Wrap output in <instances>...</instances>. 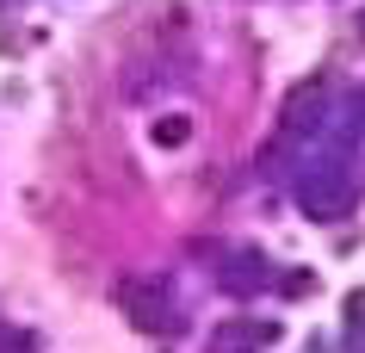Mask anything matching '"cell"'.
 Returning a JSON list of instances; mask_svg holds the SVG:
<instances>
[{"mask_svg":"<svg viewBox=\"0 0 365 353\" xmlns=\"http://www.w3.org/2000/svg\"><path fill=\"white\" fill-rule=\"evenodd\" d=\"M353 205H359V186H353V174L341 161H322V168H309L297 180V211L309 223H341V217H353Z\"/></svg>","mask_w":365,"mask_h":353,"instance_id":"cell-1","label":"cell"},{"mask_svg":"<svg viewBox=\"0 0 365 353\" xmlns=\"http://www.w3.org/2000/svg\"><path fill=\"white\" fill-rule=\"evenodd\" d=\"M112 304L130 316V329H143V334L173 329V292L161 285V279H149V273H124L112 285Z\"/></svg>","mask_w":365,"mask_h":353,"instance_id":"cell-2","label":"cell"},{"mask_svg":"<svg viewBox=\"0 0 365 353\" xmlns=\"http://www.w3.org/2000/svg\"><path fill=\"white\" fill-rule=\"evenodd\" d=\"M272 341H279V329L260 322V316H223L211 329V353H260Z\"/></svg>","mask_w":365,"mask_h":353,"instance_id":"cell-3","label":"cell"},{"mask_svg":"<svg viewBox=\"0 0 365 353\" xmlns=\"http://www.w3.org/2000/svg\"><path fill=\"white\" fill-rule=\"evenodd\" d=\"M322 99H328V81H297L285 99V137H304V131H322Z\"/></svg>","mask_w":365,"mask_h":353,"instance_id":"cell-4","label":"cell"},{"mask_svg":"<svg viewBox=\"0 0 365 353\" xmlns=\"http://www.w3.org/2000/svg\"><path fill=\"white\" fill-rule=\"evenodd\" d=\"M267 279H272V273H267V260L254 255V248H242V255H230V267L217 273V285H223L230 297H248V292H260Z\"/></svg>","mask_w":365,"mask_h":353,"instance_id":"cell-5","label":"cell"},{"mask_svg":"<svg viewBox=\"0 0 365 353\" xmlns=\"http://www.w3.org/2000/svg\"><path fill=\"white\" fill-rule=\"evenodd\" d=\"M149 137L161 143V149H180V143L192 137V124H186L180 112H168V118H155V131H149Z\"/></svg>","mask_w":365,"mask_h":353,"instance_id":"cell-6","label":"cell"},{"mask_svg":"<svg viewBox=\"0 0 365 353\" xmlns=\"http://www.w3.org/2000/svg\"><path fill=\"white\" fill-rule=\"evenodd\" d=\"M304 292H316V279L309 273H285V297H304Z\"/></svg>","mask_w":365,"mask_h":353,"instance_id":"cell-7","label":"cell"},{"mask_svg":"<svg viewBox=\"0 0 365 353\" xmlns=\"http://www.w3.org/2000/svg\"><path fill=\"white\" fill-rule=\"evenodd\" d=\"M346 322H353V329H365V292L346 297Z\"/></svg>","mask_w":365,"mask_h":353,"instance_id":"cell-8","label":"cell"},{"mask_svg":"<svg viewBox=\"0 0 365 353\" xmlns=\"http://www.w3.org/2000/svg\"><path fill=\"white\" fill-rule=\"evenodd\" d=\"M359 44H365V13H359Z\"/></svg>","mask_w":365,"mask_h":353,"instance_id":"cell-9","label":"cell"}]
</instances>
